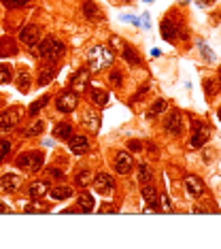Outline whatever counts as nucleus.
Listing matches in <instances>:
<instances>
[{"mask_svg":"<svg viewBox=\"0 0 221 249\" xmlns=\"http://www.w3.org/2000/svg\"><path fill=\"white\" fill-rule=\"evenodd\" d=\"M202 86H204V94H206L208 98H213V96L219 92V83H217V79H204Z\"/></svg>","mask_w":221,"mask_h":249,"instance_id":"obj_32","label":"nucleus"},{"mask_svg":"<svg viewBox=\"0 0 221 249\" xmlns=\"http://www.w3.org/2000/svg\"><path fill=\"white\" fill-rule=\"evenodd\" d=\"M151 168L147 166V164H138V183H151Z\"/></svg>","mask_w":221,"mask_h":249,"instance_id":"obj_33","label":"nucleus"},{"mask_svg":"<svg viewBox=\"0 0 221 249\" xmlns=\"http://www.w3.org/2000/svg\"><path fill=\"white\" fill-rule=\"evenodd\" d=\"M145 2H153V0H145Z\"/></svg>","mask_w":221,"mask_h":249,"instance_id":"obj_51","label":"nucleus"},{"mask_svg":"<svg viewBox=\"0 0 221 249\" xmlns=\"http://www.w3.org/2000/svg\"><path fill=\"white\" fill-rule=\"evenodd\" d=\"M30 52L34 55H38V58L47 60V62H58V60L64 58L66 47H64V43L58 41L55 36H45L43 41H38L36 47L30 49Z\"/></svg>","mask_w":221,"mask_h":249,"instance_id":"obj_1","label":"nucleus"},{"mask_svg":"<svg viewBox=\"0 0 221 249\" xmlns=\"http://www.w3.org/2000/svg\"><path fill=\"white\" fill-rule=\"evenodd\" d=\"M115 2H119V4H130V2H134V0H115Z\"/></svg>","mask_w":221,"mask_h":249,"instance_id":"obj_48","label":"nucleus"},{"mask_svg":"<svg viewBox=\"0 0 221 249\" xmlns=\"http://www.w3.org/2000/svg\"><path fill=\"white\" fill-rule=\"evenodd\" d=\"M17 52H19V47L11 36L0 38V58H13V55H17Z\"/></svg>","mask_w":221,"mask_h":249,"instance_id":"obj_19","label":"nucleus"},{"mask_svg":"<svg viewBox=\"0 0 221 249\" xmlns=\"http://www.w3.org/2000/svg\"><path fill=\"white\" fill-rule=\"evenodd\" d=\"M121 58L126 60L130 66H140V55L136 53V49L132 47V45H128V43L121 47Z\"/></svg>","mask_w":221,"mask_h":249,"instance_id":"obj_25","label":"nucleus"},{"mask_svg":"<svg viewBox=\"0 0 221 249\" xmlns=\"http://www.w3.org/2000/svg\"><path fill=\"white\" fill-rule=\"evenodd\" d=\"M81 124H83V128L87 130L89 134H98V130H100V115L96 111H85L83 113V117H81Z\"/></svg>","mask_w":221,"mask_h":249,"instance_id":"obj_15","label":"nucleus"},{"mask_svg":"<svg viewBox=\"0 0 221 249\" xmlns=\"http://www.w3.org/2000/svg\"><path fill=\"white\" fill-rule=\"evenodd\" d=\"M92 179H94L92 171H79L75 175V183L79 185V188H87V185H92Z\"/></svg>","mask_w":221,"mask_h":249,"instance_id":"obj_31","label":"nucleus"},{"mask_svg":"<svg viewBox=\"0 0 221 249\" xmlns=\"http://www.w3.org/2000/svg\"><path fill=\"white\" fill-rule=\"evenodd\" d=\"M49 98L51 96H43V98H38V100H34V103L28 107V115L34 117V115H38L41 113V109H45V107L49 105Z\"/></svg>","mask_w":221,"mask_h":249,"instance_id":"obj_30","label":"nucleus"},{"mask_svg":"<svg viewBox=\"0 0 221 249\" xmlns=\"http://www.w3.org/2000/svg\"><path fill=\"white\" fill-rule=\"evenodd\" d=\"M147 89H149V86H147V83H145V86H143V88H140V89H138V92H136V94H134V98H132V100H134V103H136V100H143V96L147 94Z\"/></svg>","mask_w":221,"mask_h":249,"instance_id":"obj_42","label":"nucleus"},{"mask_svg":"<svg viewBox=\"0 0 221 249\" xmlns=\"http://www.w3.org/2000/svg\"><path fill=\"white\" fill-rule=\"evenodd\" d=\"M55 75H58V69L55 66H45V69H41V72H38V86H47V83H51L55 79Z\"/></svg>","mask_w":221,"mask_h":249,"instance_id":"obj_28","label":"nucleus"},{"mask_svg":"<svg viewBox=\"0 0 221 249\" xmlns=\"http://www.w3.org/2000/svg\"><path fill=\"white\" fill-rule=\"evenodd\" d=\"M21 183H24V177H21V175L7 173V175H2V179H0V190L13 194V192H17L21 188Z\"/></svg>","mask_w":221,"mask_h":249,"instance_id":"obj_13","label":"nucleus"},{"mask_svg":"<svg viewBox=\"0 0 221 249\" xmlns=\"http://www.w3.org/2000/svg\"><path fill=\"white\" fill-rule=\"evenodd\" d=\"M183 126H185V115L181 111H172L166 120H164V128H166V132L172 134V137L183 134Z\"/></svg>","mask_w":221,"mask_h":249,"instance_id":"obj_5","label":"nucleus"},{"mask_svg":"<svg viewBox=\"0 0 221 249\" xmlns=\"http://www.w3.org/2000/svg\"><path fill=\"white\" fill-rule=\"evenodd\" d=\"M208 137H211V130L206 126H202L200 122H194V134H191L189 145L194 147V149H200V147H204V143L208 141Z\"/></svg>","mask_w":221,"mask_h":249,"instance_id":"obj_12","label":"nucleus"},{"mask_svg":"<svg viewBox=\"0 0 221 249\" xmlns=\"http://www.w3.org/2000/svg\"><path fill=\"white\" fill-rule=\"evenodd\" d=\"M19 41H21V45H26L28 49L36 47L38 41H41V28L34 26V24L24 26V28L19 30Z\"/></svg>","mask_w":221,"mask_h":249,"instance_id":"obj_7","label":"nucleus"},{"mask_svg":"<svg viewBox=\"0 0 221 249\" xmlns=\"http://www.w3.org/2000/svg\"><path fill=\"white\" fill-rule=\"evenodd\" d=\"M0 2L7 9H21V7H26V4H30L32 0H0Z\"/></svg>","mask_w":221,"mask_h":249,"instance_id":"obj_36","label":"nucleus"},{"mask_svg":"<svg viewBox=\"0 0 221 249\" xmlns=\"http://www.w3.org/2000/svg\"><path fill=\"white\" fill-rule=\"evenodd\" d=\"M166 109H168V100L166 98H157L155 103L149 107V111H147V117H149V120H155V117H160Z\"/></svg>","mask_w":221,"mask_h":249,"instance_id":"obj_26","label":"nucleus"},{"mask_svg":"<svg viewBox=\"0 0 221 249\" xmlns=\"http://www.w3.org/2000/svg\"><path fill=\"white\" fill-rule=\"evenodd\" d=\"M128 149H130V151H134V154H138V151H143V149H145V145L140 143V141H130V143H128Z\"/></svg>","mask_w":221,"mask_h":249,"instance_id":"obj_41","label":"nucleus"},{"mask_svg":"<svg viewBox=\"0 0 221 249\" xmlns=\"http://www.w3.org/2000/svg\"><path fill=\"white\" fill-rule=\"evenodd\" d=\"M24 117V109L21 107H11V109L0 113V132H7V130H13L17 124Z\"/></svg>","mask_w":221,"mask_h":249,"instance_id":"obj_4","label":"nucleus"},{"mask_svg":"<svg viewBox=\"0 0 221 249\" xmlns=\"http://www.w3.org/2000/svg\"><path fill=\"white\" fill-rule=\"evenodd\" d=\"M55 107H58V111H62V113H75L79 107V94L72 92V89L60 94L58 98H55Z\"/></svg>","mask_w":221,"mask_h":249,"instance_id":"obj_6","label":"nucleus"},{"mask_svg":"<svg viewBox=\"0 0 221 249\" xmlns=\"http://www.w3.org/2000/svg\"><path fill=\"white\" fill-rule=\"evenodd\" d=\"M43 132H45V122L43 120H34L30 126H28L24 132H21V137L32 139V137H38V134H43Z\"/></svg>","mask_w":221,"mask_h":249,"instance_id":"obj_29","label":"nucleus"},{"mask_svg":"<svg viewBox=\"0 0 221 249\" xmlns=\"http://www.w3.org/2000/svg\"><path fill=\"white\" fill-rule=\"evenodd\" d=\"M68 149L75 156H85L92 149V145H89V139L83 137V134H72V137L68 139Z\"/></svg>","mask_w":221,"mask_h":249,"instance_id":"obj_11","label":"nucleus"},{"mask_svg":"<svg viewBox=\"0 0 221 249\" xmlns=\"http://www.w3.org/2000/svg\"><path fill=\"white\" fill-rule=\"evenodd\" d=\"M9 81H13V69L11 64H0V86Z\"/></svg>","mask_w":221,"mask_h":249,"instance_id":"obj_34","label":"nucleus"},{"mask_svg":"<svg viewBox=\"0 0 221 249\" xmlns=\"http://www.w3.org/2000/svg\"><path fill=\"white\" fill-rule=\"evenodd\" d=\"M49 188H51L49 181L36 179V181H32V183H30V188H28V194H30V198H43V196H47Z\"/></svg>","mask_w":221,"mask_h":249,"instance_id":"obj_20","label":"nucleus"},{"mask_svg":"<svg viewBox=\"0 0 221 249\" xmlns=\"http://www.w3.org/2000/svg\"><path fill=\"white\" fill-rule=\"evenodd\" d=\"M160 32H162V38H164V41L172 43L174 38L179 36V26H177V21L166 18V19L162 21V26H160Z\"/></svg>","mask_w":221,"mask_h":249,"instance_id":"obj_17","label":"nucleus"},{"mask_svg":"<svg viewBox=\"0 0 221 249\" xmlns=\"http://www.w3.org/2000/svg\"><path fill=\"white\" fill-rule=\"evenodd\" d=\"M217 81H219V88H221V66H219V75H217Z\"/></svg>","mask_w":221,"mask_h":249,"instance_id":"obj_49","label":"nucleus"},{"mask_svg":"<svg viewBox=\"0 0 221 249\" xmlns=\"http://www.w3.org/2000/svg\"><path fill=\"white\" fill-rule=\"evenodd\" d=\"M32 77H30V72L28 71H19L17 72V89H19L21 94H26V92H30V88H32Z\"/></svg>","mask_w":221,"mask_h":249,"instance_id":"obj_27","label":"nucleus"},{"mask_svg":"<svg viewBox=\"0 0 221 249\" xmlns=\"http://www.w3.org/2000/svg\"><path fill=\"white\" fill-rule=\"evenodd\" d=\"M0 213H11V207H7V205H0Z\"/></svg>","mask_w":221,"mask_h":249,"instance_id":"obj_47","label":"nucleus"},{"mask_svg":"<svg viewBox=\"0 0 221 249\" xmlns=\"http://www.w3.org/2000/svg\"><path fill=\"white\" fill-rule=\"evenodd\" d=\"M47 194L51 200H66V198L72 196V188L70 185H64V183H58L55 188H49Z\"/></svg>","mask_w":221,"mask_h":249,"instance_id":"obj_21","label":"nucleus"},{"mask_svg":"<svg viewBox=\"0 0 221 249\" xmlns=\"http://www.w3.org/2000/svg\"><path fill=\"white\" fill-rule=\"evenodd\" d=\"M213 2H215V0H198V4H200V7H211Z\"/></svg>","mask_w":221,"mask_h":249,"instance_id":"obj_46","label":"nucleus"},{"mask_svg":"<svg viewBox=\"0 0 221 249\" xmlns=\"http://www.w3.org/2000/svg\"><path fill=\"white\" fill-rule=\"evenodd\" d=\"M89 100H92V105H96V107H106L109 105V94L100 88H89Z\"/></svg>","mask_w":221,"mask_h":249,"instance_id":"obj_24","label":"nucleus"},{"mask_svg":"<svg viewBox=\"0 0 221 249\" xmlns=\"http://www.w3.org/2000/svg\"><path fill=\"white\" fill-rule=\"evenodd\" d=\"M100 213H115V207H113V205H104L100 209Z\"/></svg>","mask_w":221,"mask_h":249,"instance_id":"obj_45","label":"nucleus"},{"mask_svg":"<svg viewBox=\"0 0 221 249\" xmlns=\"http://www.w3.org/2000/svg\"><path fill=\"white\" fill-rule=\"evenodd\" d=\"M183 185H185L187 194H189L191 198H200L204 194V183H202V179L198 177V175H187Z\"/></svg>","mask_w":221,"mask_h":249,"instance_id":"obj_14","label":"nucleus"},{"mask_svg":"<svg viewBox=\"0 0 221 249\" xmlns=\"http://www.w3.org/2000/svg\"><path fill=\"white\" fill-rule=\"evenodd\" d=\"M113 166H115V173L117 175H130L134 168V158L130 151H117L115 154V162H113Z\"/></svg>","mask_w":221,"mask_h":249,"instance_id":"obj_8","label":"nucleus"},{"mask_svg":"<svg viewBox=\"0 0 221 249\" xmlns=\"http://www.w3.org/2000/svg\"><path fill=\"white\" fill-rule=\"evenodd\" d=\"M43 164H45V156L41 151H28V154L17 156V160H15V166L21 168V171H26V173L43 171Z\"/></svg>","mask_w":221,"mask_h":249,"instance_id":"obj_3","label":"nucleus"},{"mask_svg":"<svg viewBox=\"0 0 221 249\" xmlns=\"http://www.w3.org/2000/svg\"><path fill=\"white\" fill-rule=\"evenodd\" d=\"M49 175H53V177H58V179H62V177H64V173H62V171H58V168H49Z\"/></svg>","mask_w":221,"mask_h":249,"instance_id":"obj_44","label":"nucleus"},{"mask_svg":"<svg viewBox=\"0 0 221 249\" xmlns=\"http://www.w3.org/2000/svg\"><path fill=\"white\" fill-rule=\"evenodd\" d=\"M198 47H200V52H202V55H204V60H206V62H213L215 60V53L208 52V47L204 43H198Z\"/></svg>","mask_w":221,"mask_h":249,"instance_id":"obj_40","label":"nucleus"},{"mask_svg":"<svg viewBox=\"0 0 221 249\" xmlns=\"http://www.w3.org/2000/svg\"><path fill=\"white\" fill-rule=\"evenodd\" d=\"M92 185L98 194H111V192L115 190V179H113L109 173H98V175H94Z\"/></svg>","mask_w":221,"mask_h":249,"instance_id":"obj_10","label":"nucleus"},{"mask_svg":"<svg viewBox=\"0 0 221 249\" xmlns=\"http://www.w3.org/2000/svg\"><path fill=\"white\" fill-rule=\"evenodd\" d=\"M217 115H219V120H221V107H219V111H217Z\"/></svg>","mask_w":221,"mask_h":249,"instance_id":"obj_50","label":"nucleus"},{"mask_svg":"<svg viewBox=\"0 0 221 249\" xmlns=\"http://www.w3.org/2000/svg\"><path fill=\"white\" fill-rule=\"evenodd\" d=\"M51 134H53V139H58V141H68L72 137V126L66 122H60L53 126V132Z\"/></svg>","mask_w":221,"mask_h":249,"instance_id":"obj_23","label":"nucleus"},{"mask_svg":"<svg viewBox=\"0 0 221 249\" xmlns=\"http://www.w3.org/2000/svg\"><path fill=\"white\" fill-rule=\"evenodd\" d=\"M140 196H143L145 205L149 207V211H155V209H157V202H160V194H157V190L153 188V185L145 183L143 190H140Z\"/></svg>","mask_w":221,"mask_h":249,"instance_id":"obj_16","label":"nucleus"},{"mask_svg":"<svg viewBox=\"0 0 221 249\" xmlns=\"http://www.w3.org/2000/svg\"><path fill=\"white\" fill-rule=\"evenodd\" d=\"M94 205H96V200H94V196L89 194V192H81V194L77 196V207L81 209L83 213H92Z\"/></svg>","mask_w":221,"mask_h":249,"instance_id":"obj_22","label":"nucleus"},{"mask_svg":"<svg viewBox=\"0 0 221 249\" xmlns=\"http://www.w3.org/2000/svg\"><path fill=\"white\" fill-rule=\"evenodd\" d=\"M109 83H111V86L115 88V89L121 88V86H123V75H121V71H111V72H109Z\"/></svg>","mask_w":221,"mask_h":249,"instance_id":"obj_35","label":"nucleus"},{"mask_svg":"<svg viewBox=\"0 0 221 249\" xmlns=\"http://www.w3.org/2000/svg\"><path fill=\"white\" fill-rule=\"evenodd\" d=\"M115 62V55L106 45H92L87 49V64L92 72H100L104 69H111V64Z\"/></svg>","mask_w":221,"mask_h":249,"instance_id":"obj_2","label":"nucleus"},{"mask_svg":"<svg viewBox=\"0 0 221 249\" xmlns=\"http://www.w3.org/2000/svg\"><path fill=\"white\" fill-rule=\"evenodd\" d=\"M111 45H115V49H119V52H121V47H123V45H126V43H123L119 36L113 35V36H111Z\"/></svg>","mask_w":221,"mask_h":249,"instance_id":"obj_43","label":"nucleus"},{"mask_svg":"<svg viewBox=\"0 0 221 249\" xmlns=\"http://www.w3.org/2000/svg\"><path fill=\"white\" fill-rule=\"evenodd\" d=\"M157 207H160V211H164V213H172L174 211V207H172V202H170L168 196H162L160 202H157Z\"/></svg>","mask_w":221,"mask_h":249,"instance_id":"obj_37","label":"nucleus"},{"mask_svg":"<svg viewBox=\"0 0 221 249\" xmlns=\"http://www.w3.org/2000/svg\"><path fill=\"white\" fill-rule=\"evenodd\" d=\"M89 77H92V71L89 69H79L75 75L70 77V89L77 94L85 92V89L89 88Z\"/></svg>","mask_w":221,"mask_h":249,"instance_id":"obj_9","label":"nucleus"},{"mask_svg":"<svg viewBox=\"0 0 221 249\" xmlns=\"http://www.w3.org/2000/svg\"><path fill=\"white\" fill-rule=\"evenodd\" d=\"M81 13H83V18L89 19V21L102 19V11H100V7L94 2V0H85V2L81 4Z\"/></svg>","mask_w":221,"mask_h":249,"instance_id":"obj_18","label":"nucleus"},{"mask_svg":"<svg viewBox=\"0 0 221 249\" xmlns=\"http://www.w3.org/2000/svg\"><path fill=\"white\" fill-rule=\"evenodd\" d=\"M24 211H26V213H45V211H47V207H45V205H38L36 198H34V202H32V205H26Z\"/></svg>","mask_w":221,"mask_h":249,"instance_id":"obj_39","label":"nucleus"},{"mask_svg":"<svg viewBox=\"0 0 221 249\" xmlns=\"http://www.w3.org/2000/svg\"><path fill=\"white\" fill-rule=\"evenodd\" d=\"M9 151H11V143L7 139H0V164L4 162V158L9 156Z\"/></svg>","mask_w":221,"mask_h":249,"instance_id":"obj_38","label":"nucleus"}]
</instances>
